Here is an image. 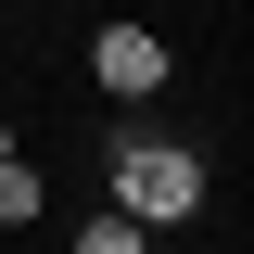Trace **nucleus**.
<instances>
[{
    "label": "nucleus",
    "instance_id": "nucleus-6",
    "mask_svg": "<svg viewBox=\"0 0 254 254\" xmlns=\"http://www.w3.org/2000/svg\"><path fill=\"white\" fill-rule=\"evenodd\" d=\"M13 13H38V0H13Z\"/></svg>",
    "mask_w": 254,
    "mask_h": 254
},
{
    "label": "nucleus",
    "instance_id": "nucleus-5",
    "mask_svg": "<svg viewBox=\"0 0 254 254\" xmlns=\"http://www.w3.org/2000/svg\"><path fill=\"white\" fill-rule=\"evenodd\" d=\"M13 153H26V115H0V165H13Z\"/></svg>",
    "mask_w": 254,
    "mask_h": 254
},
{
    "label": "nucleus",
    "instance_id": "nucleus-1",
    "mask_svg": "<svg viewBox=\"0 0 254 254\" xmlns=\"http://www.w3.org/2000/svg\"><path fill=\"white\" fill-rule=\"evenodd\" d=\"M102 190H115V216H140L165 242V229H190L216 203V153L178 140V127H115V140H102Z\"/></svg>",
    "mask_w": 254,
    "mask_h": 254
},
{
    "label": "nucleus",
    "instance_id": "nucleus-4",
    "mask_svg": "<svg viewBox=\"0 0 254 254\" xmlns=\"http://www.w3.org/2000/svg\"><path fill=\"white\" fill-rule=\"evenodd\" d=\"M64 254H165V242H153L140 216H115V203H102V216H76V229H64Z\"/></svg>",
    "mask_w": 254,
    "mask_h": 254
},
{
    "label": "nucleus",
    "instance_id": "nucleus-2",
    "mask_svg": "<svg viewBox=\"0 0 254 254\" xmlns=\"http://www.w3.org/2000/svg\"><path fill=\"white\" fill-rule=\"evenodd\" d=\"M89 89H102V102H165V89H178V51H165V26H140V13L89 26Z\"/></svg>",
    "mask_w": 254,
    "mask_h": 254
},
{
    "label": "nucleus",
    "instance_id": "nucleus-3",
    "mask_svg": "<svg viewBox=\"0 0 254 254\" xmlns=\"http://www.w3.org/2000/svg\"><path fill=\"white\" fill-rule=\"evenodd\" d=\"M0 229H51V165H38V153L0 165Z\"/></svg>",
    "mask_w": 254,
    "mask_h": 254
}]
</instances>
